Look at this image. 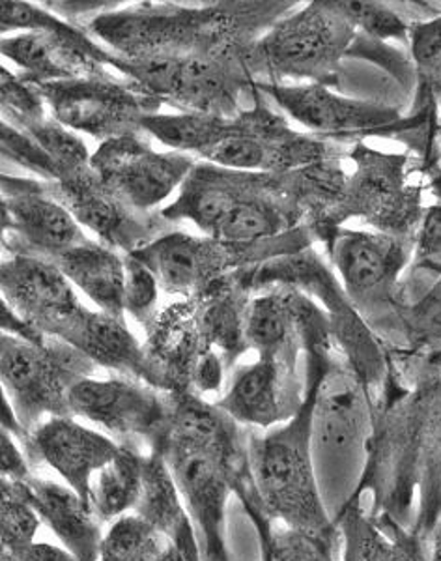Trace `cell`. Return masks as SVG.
Wrapping results in <instances>:
<instances>
[{
  "label": "cell",
  "instance_id": "6da1fadb",
  "mask_svg": "<svg viewBox=\"0 0 441 561\" xmlns=\"http://www.w3.org/2000/svg\"><path fill=\"white\" fill-rule=\"evenodd\" d=\"M154 451L165 457L178 483L202 550H229V500L236 496L245 504L256 497L249 428L200 396H171L169 427Z\"/></svg>",
  "mask_w": 441,
  "mask_h": 561
},
{
  "label": "cell",
  "instance_id": "7a4b0ae2",
  "mask_svg": "<svg viewBox=\"0 0 441 561\" xmlns=\"http://www.w3.org/2000/svg\"><path fill=\"white\" fill-rule=\"evenodd\" d=\"M249 468L256 502L274 523L339 539L314 459L311 389L292 420L268 431L249 428Z\"/></svg>",
  "mask_w": 441,
  "mask_h": 561
},
{
  "label": "cell",
  "instance_id": "3957f363",
  "mask_svg": "<svg viewBox=\"0 0 441 561\" xmlns=\"http://www.w3.org/2000/svg\"><path fill=\"white\" fill-rule=\"evenodd\" d=\"M0 348L2 393L28 433L47 417L71 415L70 389L96 369L89 357L60 339L33 345L2 333Z\"/></svg>",
  "mask_w": 441,
  "mask_h": 561
},
{
  "label": "cell",
  "instance_id": "277c9868",
  "mask_svg": "<svg viewBox=\"0 0 441 561\" xmlns=\"http://www.w3.org/2000/svg\"><path fill=\"white\" fill-rule=\"evenodd\" d=\"M2 33L26 28L28 33L2 39V55L28 73L33 83H55L92 77L102 62H115L49 13L25 2H2Z\"/></svg>",
  "mask_w": 441,
  "mask_h": 561
},
{
  "label": "cell",
  "instance_id": "5b68a950",
  "mask_svg": "<svg viewBox=\"0 0 441 561\" xmlns=\"http://www.w3.org/2000/svg\"><path fill=\"white\" fill-rule=\"evenodd\" d=\"M73 417L89 421L120 444L154 451L171 417V396L139 378H83L68 396Z\"/></svg>",
  "mask_w": 441,
  "mask_h": 561
},
{
  "label": "cell",
  "instance_id": "8992f818",
  "mask_svg": "<svg viewBox=\"0 0 441 561\" xmlns=\"http://www.w3.org/2000/svg\"><path fill=\"white\" fill-rule=\"evenodd\" d=\"M356 26L339 2H313L282 21L260 44L263 57L282 76L332 83L350 53Z\"/></svg>",
  "mask_w": 441,
  "mask_h": 561
},
{
  "label": "cell",
  "instance_id": "52a82bcc",
  "mask_svg": "<svg viewBox=\"0 0 441 561\" xmlns=\"http://www.w3.org/2000/svg\"><path fill=\"white\" fill-rule=\"evenodd\" d=\"M358 171L346 182L345 195L333 217L359 216L376 227L378 232L414 238L421 225V187L406 180V158L374 152L359 147L353 152Z\"/></svg>",
  "mask_w": 441,
  "mask_h": 561
},
{
  "label": "cell",
  "instance_id": "ba28073f",
  "mask_svg": "<svg viewBox=\"0 0 441 561\" xmlns=\"http://www.w3.org/2000/svg\"><path fill=\"white\" fill-rule=\"evenodd\" d=\"M416 248L414 238L385 232L337 230L329 255L345 283V293L361 313H398L397 280Z\"/></svg>",
  "mask_w": 441,
  "mask_h": 561
},
{
  "label": "cell",
  "instance_id": "9c48e42d",
  "mask_svg": "<svg viewBox=\"0 0 441 561\" xmlns=\"http://www.w3.org/2000/svg\"><path fill=\"white\" fill-rule=\"evenodd\" d=\"M182 152H155L131 134L105 139L92 156V171L124 205L147 210L163 203L192 173Z\"/></svg>",
  "mask_w": 441,
  "mask_h": 561
},
{
  "label": "cell",
  "instance_id": "30bf717a",
  "mask_svg": "<svg viewBox=\"0 0 441 561\" xmlns=\"http://www.w3.org/2000/svg\"><path fill=\"white\" fill-rule=\"evenodd\" d=\"M264 92L298 124L324 135L380 134L436 122V108L404 121L397 108L335 94L327 84H264Z\"/></svg>",
  "mask_w": 441,
  "mask_h": 561
},
{
  "label": "cell",
  "instance_id": "8fae6325",
  "mask_svg": "<svg viewBox=\"0 0 441 561\" xmlns=\"http://www.w3.org/2000/svg\"><path fill=\"white\" fill-rule=\"evenodd\" d=\"M38 89L55 121L97 137L113 139L129 134V129L141 128L144 116L154 115L147 98L96 77L38 84Z\"/></svg>",
  "mask_w": 441,
  "mask_h": 561
},
{
  "label": "cell",
  "instance_id": "7c38bea8",
  "mask_svg": "<svg viewBox=\"0 0 441 561\" xmlns=\"http://www.w3.org/2000/svg\"><path fill=\"white\" fill-rule=\"evenodd\" d=\"M21 446L33 468H51L89 502L92 479L115 459L121 444L109 434L79 423L73 415H58L42 421Z\"/></svg>",
  "mask_w": 441,
  "mask_h": 561
},
{
  "label": "cell",
  "instance_id": "4fadbf2b",
  "mask_svg": "<svg viewBox=\"0 0 441 561\" xmlns=\"http://www.w3.org/2000/svg\"><path fill=\"white\" fill-rule=\"evenodd\" d=\"M298 365L277 357H260L237 370L216 404L242 427L268 431L292 420L305 402Z\"/></svg>",
  "mask_w": 441,
  "mask_h": 561
},
{
  "label": "cell",
  "instance_id": "5bb4252c",
  "mask_svg": "<svg viewBox=\"0 0 441 561\" xmlns=\"http://www.w3.org/2000/svg\"><path fill=\"white\" fill-rule=\"evenodd\" d=\"M2 300L55 339L84 309L57 262L34 255L13 256L2 264Z\"/></svg>",
  "mask_w": 441,
  "mask_h": 561
},
{
  "label": "cell",
  "instance_id": "9a60e30c",
  "mask_svg": "<svg viewBox=\"0 0 441 561\" xmlns=\"http://www.w3.org/2000/svg\"><path fill=\"white\" fill-rule=\"evenodd\" d=\"M124 73L158 96H169L197 113L219 116L231 108L232 84L221 68L205 58L150 57L115 60Z\"/></svg>",
  "mask_w": 441,
  "mask_h": 561
},
{
  "label": "cell",
  "instance_id": "2e32d148",
  "mask_svg": "<svg viewBox=\"0 0 441 561\" xmlns=\"http://www.w3.org/2000/svg\"><path fill=\"white\" fill-rule=\"evenodd\" d=\"M2 179V230L15 234L26 248L58 259L89 242L76 216L60 201L33 185Z\"/></svg>",
  "mask_w": 441,
  "mask_h": 561
},
{
  "label": "cell",
  "instance_id": "e0dca14e",
  "mask_svg": "<svg viewBox=\"0 0 441 561\" xmlns=\"http://www.w3.org/2000/svg\"><path fill=\"white\" fill-rule=\"evenodd\" d=\"M340 561H429L430 541L390 517L372 515L361 497L348 496L335 513Z\"/></svg>",
  "mask_w": 441,
  "mask_h": 561
},
{
  "label": "cell",
  "instance_id": "ac0fdd59",
  "mask_svg": "<svg viewBox=\"0 0 441 561\" xmlns=\"http://www.w3.org/2000/svg\"><path fill=\"white\" fill-rule=\"evenodd\" d=\"M28 504L39 520L51 529L60 545L78 561H97L102 549L103 524L84 497L71 486L53 479L33 478L21 481Z\"/></svg>",
  "mask_w": 441,
  "mask_h": 561
},
{
  "label": "cell",
  "instance_id": "d6986e66",
  "mask_svg": "<svg viewBox=\"0 0 441 561\" xmlns=\"http://www.w3.org/2000/svg\"><path fill=\"white\" fill-rule=\"evenodd\" d=\"M57 339L73 346L94 365L144 382V351L121 317L83 309Z\"/></svg>",
  "mask_w": 441,
  "mask_h": 561
},
{
  "label": "cell",
  "instance_id": "ffe728a7",
  "mask_svg": "<svg viewBox=\"0 0 441 561\" xmlns=\"http://www.w3.org/2000/svg\"><path fill=\"white\" fill-rule=\"evenodd\" d=\"M57 264L71 285L86 294L103 313L121 317L124 287H126V261L115 251L94 242L73 248L57 259Z\"/></svg>",
  "mask_w": 441,
  "mask_h": 561
},
{
  "label": "cell",
  "instance_id": "44dd1931",
  "mask_svg": "<svg viewBox=\"0 0 441 561\" xmlns=\"http://www.w3.org/2000/svg\"><path fill=\"white\" fill-rule=\"evenodd\" d=\"M134 515L144 520L155 534H161L173 542L197 531L178 483L166 465L165 457L158 451H148L141 497Z\"/></svg>",
  "mask_w": 441,
  "mask_h": 561
},
{
  "label": "cell",
  "instance_id": "7402d4cb",
  "mask_svg": "<svg viewBox=\"0 0 441 561\" xmlns=\"http://www.w3.org/2000/svg\"><path fill=\"white\" fill-rule=\"evenodd\" d=\"M135 259L147 266L166 293H192L205 277L210 249L199 238L174 232L135 251Z\"/></svg>",
  "mask_w": 441,
  "mask_h": 561
},
{
  "label": "cell",
  "instance_id": "603a6c76",
  "mask_svg": "<svg viewBox=\"0 0 441 561\" xmlns=\"http://www.w3.org/2000/svg\"><path fill=\"white\" fill-rule=\"evenodd\" d=\"M147 455L142 447L121 444L115 459L92 479L89 504L100 523L113 524L135 511L141 497Z\"/></svg>",
  "mask_w": 441,
  "mask_h": 561
},
{
  "label": "cell",
  "instance_id": "cb8c5ba5",
  "mask_svg": "<svg viewBox=\"0 0 441 561\" xmlns=\"http://www.w3.org/2000/svg\"><path fill=\"white\" fill-rule=\"evenodd\" d=\"M60 203L76 216L79 224L94 230L97 237L115 245H124L134 238L131 219L121 208L120 198L103 187L100 180L90 179V173L79 179L58 182Z\"/></svg>",
  "mask_w": 441,
  "mask_h": 561
},
{
  "label": "cell",
  "instance_id": "d4e9b609",
  "mask_svg": "<svg viewBox=\"0 0 441 561\" xmlns=\"http://www.w3.org/2000/svg\"><path fill=\"white\" fill-rule=\"evenodd\" d=\"M298 325L294 307L276 296H264L253 301L243 314V341L260 357H277L298 365L301 337Z\"/></svg>",
  "mask_w": 441,
  "mask_h": 561
},
{
  "label": "cell",
  "instance_id": "484cf974",
  "mask_svg": "<svg viewBox=\"0 0 441 561\" xmlns=\"http://www.w3.org/2000/svg\"><path fill=\"white\" fill-rule=\"evenodd\" d=\"M245 515L255 528L260 542V560L263 561H337L335 549L339 539L303 534L274 523L260 510L256 500L242 504Z\"/></svg>",
  "mask_w": 441,
  "mask_h": 561
},
{
  "label": "cell",
  "instance_id": "4316f807",
  "mask_svg": "<svg viewBox=\"0 0 441 561\" xmlns=\"http://www.w3.org/2000/svg\"><path fill=\"white\" fill-rule=\"evenodd\" d=\"M141 128L154 135L174 152L202 153L223 139L232 128V122L223 116L205 113H182V115H148L142 118Z\"/></svg>",
  "mask_w": 441,
  "mask_h": 561
},
{
  "label": "cell",
  "instance_id": "83f0119b",
  "mask_svg": "<svg viewBox=\"0 0 441 561\" xmlns=\"http://www.w3.org/2000/svg\"><path fill=\"white\" fill-rule=\"evenodd\" d=\"M281 225V214L274 206L260 198L236 192L210 237L224 243H249L274 237Z\"/></svg>",
  "mask_w": 441,
  "mask_h": 561
},
{
  "label": "cell",
  "instance_id": "f1b7e54d",
  "mask_svg": "<svg viewBox=\"0 0 441 561\" xmlns=\"http://www.w3.org/2000/svg\"><path fill=\"white\" fill-rule=\"evenodd\" d=\"M38 513L28 504L21 481L0 479V542L2 554L18 556L33 547L38 534Z\"/></svg>",
  "mask_w": 441,
  "mask_h": 561
},
{
  "label": "cell",
  "instance_id": "f546056e",
  "mask_svg": "<svg viewBox=\"0 0 441 561\" xmlns=\"http://www.w3.org/2000/svg\"><path fill=\"white\" fill-rule=\"evenodd\" d=\"M25 131L38 140L39 147L51 156L53 163L58 167L60 182L79 179L92 173V156L84 147L83 140L55 118L33 122L25 126Z\"/></svg>",
  "mask_w": 441,
  "mask_h": 561
},
{
  "label": "cell",
  "instance_id": "4dcf8cb0",
  "mask_svg": "<svg viewBox=\"0 0 441 561\" xmlns=\"http://www.w3.org/2000/svg\"><path fill=\"white\" fill-rule=\"evenodd\" d=\"M411 57L416 62L419 92L425 100L441 98V15L419 21L409 31Z\"/></svg>",
  "mask_w": 441,
  "mask_h": 561
},
{
  "label": "cell",
  "instance_id": "1f68e13d",
  "mask_svg": "<svg viewBox=\"0 0 441 561\" xmlns=\"http://www.w3.org/2000/svg\"><path fill=\"white\" fill-rule=\"evenodd\" d=\"M343 12L361 28L367 36L376 39L409 38L411 25L406 23L393 8L378 2H339Z\"/></svg>",
  "mask_w": 441,
  "mask_h": 561
},
{
  "label": "cell",
  "instance_id": "d6a6232c",
  "mask_svg": "<svg viewBox=\"0 0 441 561\" xmlns=\"http://www.w3.org/2000/svg\"><path fill=\"white\" fill-rule=\"evenodd\" d=\"M2 156L44 179L57 180V182L62 180L58 167L53 163L51 156L39 147L38 140L25 129L12 126L10 122H2Z\"/></svg>",
  "mask_w": 441,
  "mask_h": 561
},
{
  "label": "cell",
  "instance_id": "836d02e7",
  "mask_svg": "<svg viewBox=\"0 0 441 561\" xmlns=\"http://www.w3.org/2000/svg\"><path fill=\"white\" fill-rule=\"evenodd\" d=\"M2 108L8 116L25 128L33 122L44 121V96L38 84L31 79L13 76L12 71L2 68Z\"/></svg>",
  "mask_w": 441,
  "mask_h": 561
},
{
  "label": "cell",
  "instance_id": "e575fe53",
  "mask_svg": "<svg viewBox=\"0 0 441 561\" xmlns=\"http://www.w3.org/2000/svg\"><path fill=\"white\" fill-rule=\"evenodd\" d=\"M152 534L154 529L137 515L118 518L103 536L97 561H131Z\"/></svg>",
  "mask_w": 441,
  "mask_h": 561
},
{
  "label": "cell",
  "instance_id": "d590c367",
  "mask_svg": "<svg viewBox=\"0 0 441 561\" xmlns=\"http://www.w3.org/2000/svg\"><path fill=\"white\" fill-rule=\"evenodd\" d=\"M160 283L154 274L134 255L126 259V287H124V309L135 317L144 314L155 306Z\"/></svg>",
  "mask_w": 441,
  "mask_h": 561
},
{
  "label": "cell",
  "instance_id": "8d00e7d4",
  "mask_svg": "<svg viewBox=\"0 0 441 561\" xmlns=\"http://www.w3.org/2000/svg\"><path fill=\"white\" fill-rule=\"evenodd\" d=\"M414 251L419 266L441 274V201L425 210L417 229Z\"/></svg>",
  "mask_w": 441,
  "mask_h": 561
},
{
  "label": "cell",
  "instance_id": "74e56055",
  "mask_svg": "<svg viewBox=\"0 0 441 561\" xmlns=\"http://www.w3.org/2000/svg\"><path fill=\"white\" fill-rule=\"evenodd\" d=\"M34 476V468L26 457L25 449L12 434L0 433V479L26 481Z\"/></svg>",
  "mask_w": 441,
  "mask_h": 561
},
{
  "label": "cell",
  "instance_id": "f35d334b",
  "mask_svg": "<svg viewBox=\"0 0 441 561\" xmlns=\"http://www.w3.org/2000/svg\"><path fill=\"white\" fill-rule=\"evenodd\" d=\"M224 365L223 359L219 357L218 352H205V356L200 357L199 365L195 369V378H193V393L195 396H208L216 393L223 386Z\"/></svg>",
  "mask_w": 441,
  "mask_h": 561
},
{
  "label": "cell",
  "instance_id": "ab89813d",
  "mask_svg": "<svg viewBox=\"0 0 441 561\" xmlns=\"http://www.w3.org/2000/svg\"><path fill=\"white\" fill-rule=\"evenodd\" d=\"M0 561H78L65 549L55 547L51 542H34L33 547L23 550L21 554H0Z\"/></svg>",
  "mask_w": 441,
  "mask_h": 561
},
{
  "label": "cell",
  "instance_id": "60d3db41",
  "mask_svg": "<svg viewBox=\"0 0 441 561\" xmlns=\"http://www.w3.org/2000/svg\"><path fill=\"white\" fill-rule=\"evenodd\" d=\"M178 560V549L171 539H166L161 534H152L142 545L139 552L134 556L131 561H176Z\"/></svg>",
  "mask_w": 441,
  "mask_h": 561
},
{
  "label": "cell",
  "instance_id": "b9f144b4",
  "mask_svg": "<svg viewBox=\"0 0 441 561\" xmlns=\"http://www.w3.org/2000/svg\"><path fill=\"white\" fill-rule=\"evenodd\" d=\"M178 549L176 561H232L231 550L227 552H205L200 547L199 534L193 531L174 542Z\"/></svg>",
  "mask_w": 441,
  "mask_h": 561
},
{
  "label": "cell",
  "instance_id": "7bdbcfd3",
  "mask_svg": "<svg viewBox=\"0 0 441 561\" xmlns=\"http://www.w3.org/2000/svg\"><path fill=\"white\" fill-rule=\"evenodd\" d=\"M429 561H441V520L432 531V537H430Z\"/></svg>",
  "mask_w": 441,
  "mask_h": 561
}]
</instances>
